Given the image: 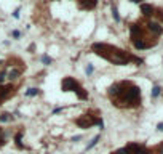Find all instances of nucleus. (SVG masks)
<instances>
[{"mask_svg": "<svg viewBox=\"0 0 163 154\" xmlns=\"http://www.w3.org/2000/svg\"><path fill=\"white\" fill-rule=\"evenodd\" d=\"M91 50H93L98 56L107 60V61L112 63V64H117V66H125V64H128L130 61H136V63H139V64L143 63L141 58L128 55L126 52L120 50V48H117V47L107 45V44H93L91 45Z\"/></svg>", "mask_w": 163, "mask_h": 154, "instance_id": "obj_1", "label": "nucleus"}, {"mask_svg": "<svg viewBox=\"0 0 163 154\" xmlns=\"http://www.w3.org/2000/svg\"><path fill=\"white\" fill-rule=\"evenodd\" d=\"M120 93L112 100V104L117 108H136L141 104V90L138 85H134L130 80L120 82Z\"/></svg>", "mask_w": 163, "mask_h": 154, "instance_id": "obj_2", "label": "nucleus"}, {"mask_svg": "<svg viewBox=\"0 0 163 154\" xmlns=\"http://www.w3.org/2000/svg\"><path fill=\"white\" fill-rule=\"evenodd\" d=\"M61 90L62 92H75L79 100H88V92L85 90L74 77H64L61 82Z\"/></svg>", "mask_w": 163, "mask_h": 154, "instance_id": "obj_3", "label": "nucleus"}, {"mask_svg": "<svg viewBox=\"0 0 163 154\" xmlns=\"http://www.w3.org/2000/svg\"><path fill=\"white\" fill-rule=\"evenodd\" d=\"M75 124L79 125L80 129H91L93 125H98L99 129H104V122L101 117H96V116H91V114H83L75 121Z\"/></svg>", "mask_w": 163, "mask_h": 154, "instance_id": "obj_4", "label": "nucleus"}, {"mask_svg": "<svg viewBox=\"0 0 163 154\" xmlns=\"http://www.w3.org/2000/svg\"><path fill=\"white\" fill-rule=\"evenodd\" d=\"M16 92L15 85H0V104H2L5 100H8L10 96H13Z\"/></svg>", "mask_w": 163, "mask_h": 154, "instance_id": "obj_5", "label": "nucleus"}, {"mask_svg": "<svg viewBox=\"0 0 163 154\" xmlns=\"http://www.w3.org/2000/svg\"><path fill=\"white\" fill-rule=\"evenodd\" d=\"M146 29H147V32L150 34L152 37H158V36H161V34H163L161 24L160 23H154V21H149V23L146 24Z\"/></svg>", "mask_w": 163, "mask_h": 154, "instance_id": "obj_6", "label": "nucleus"}, {"mask_svg": "<svg viewBox=\"0 0 163 154\" xmlns=\"http://www.w3.org/2000/svg\"><path fill=\"white\" fill-rule=\"evenodd\" d=\"M80 10H94L98 5V0H77Z\"/></svg>", "mask_w": 163, "mask_h": 154, "instance_id": "obj_7", "label": "nucleus"}, {"mask_svg": "<svg viewBox=\"0 0 163 154\" xmlns=\"http://www.w3.org/2000/svg\"><path fill=\"white\" fill-rule=\"evenodd\" d=\"M21 72H23V69H21V67H6V79L16 80L18 77L21 75Z\"/></svg>", "mask_w": 163, "mask_h": 154, "instance_id": "obj_8", "label": "nucleus"}, {"mask_svg": "<svg viewBox=\"0 0 163 154\" xmlns=\"http://www.w3.org/2000/svg\"><path fill=\"white\" fill-rule=\"evenodd\" d=\"M141 13H143L146 18H150L154 13H155V8H154L150 3H141Z\"/></svg>", "mask_w": 163, "mask_h": 154, "instance_id": "obj_9", "label": "nucleus"}, {"mask_svg": "<svg viewBox=\"0 0 163 154\" xmlns=\"http://www.w3.org/2000/svg\"><path fill=\"white\" fill-rule=\"evenodd\" d=\"M21 140H23V132H18V133L15 135V143L19 149H24V144L21 143Z\"/></svg>", "mask_w": 163, "mask_h": 154, "instance_id": "obj_10", "label": "nucleus"}, {"mask_svg": "<svg viewBox=\"0 0 163 154\" xmlns=\"http://www.w3.org/2000/svg\"><path fill=\"white\" fill-rule=\"evenodd\" d=\"M11 121H13V116H11L10 113H3V114H0V122L6 124V122H11Z\"/></svg>", "mask_w": 163, "mask_h": 154, "instance_id": "obj_11", "label": "nucleus"}, {"mask_svg": "<svg viewBox=\"0 0 163 154\" xmlns=\"http://www.w3.org/2000/svg\"><path fill=\"white\" fill-rule=\"evenodd\" d=\"M99 140H101V135H96V137H94V138H93V140H91V141L88 143V146H87V151H90L91 148H94V146L99 143Z\"/></svg>", "mask_w": 163, "mask_h": 154, "instance_id": "obj_12", "label": "nucleus"}, {"mask_svg": "<svg viewBox=\"0 0 163 154\" xmlns=\"http://www.w3.org/2000/svg\"><path fill=\"white\" fill-rule=\"evenodd\" d=\"M161 93V87L160 85H154V88H152V93H150V96L152 98H157L158 95Z\"/></svg>", "mask_w": 163, "mask_h": 154, "instance_id": "obj_13", "label": "nucleus"}, {"mask_svg": "<svg viewBox=\"0 0 163 154\" xmlns=\"http://www.w3.org/2000/svg\"><path fill=\"white\" fill-rule=\"evenodd\" d=\"M112 16H114L115 23H120V15H118V10H117L115 5H112Z\"/></svg>", "mask_w": 163, "mask_h": 154, "instance_id": "obj_14", "label": "nucleus"}, {"mask_svg": "<svg viewBox=\"0 0 163 154\" xmlns=\"http://www.w3.org/2000/svg\"><path fill=\"white\" fill-rule=\"evenodd\" d=\"M39 93H40V90L35 88V87H32V88H29V90L26 92V96H37Z\"/></svg>", "mask_w": 163, "mask_h": 154, "instance_id": "obj_15", "label": "nucleus"}, {"mask_svg": "<svg viewBox=\"0 0 163 154\" xmlns=\"http://www.w3.org/2000/svg\"><path fill=\"white\" fill-rule=\"evenodd\" d=\"M40 60H42V63H43L45 66H50V64H51V63H53V60L50 58L48 55H42V58H40Z\"/></svg>", "mask_w": 163, "mask_h": 154, "instance_id": "obj_16", "label": "nucleus"}, {"mask_svg": "<svg viewBox=\"0 0 163 154\" xmlns=\"http://www.w3.org/2000/svg\"><path fill=\"white\" fill-rule=\"evenodd\" d=\"M154 15H157V18H158V23H161V24H163V10H161V8L155 10Z\"/></svg>", "mask_w": 163, "mask_h": 154, "instance_id": "obj_17", "label": "nucleus"}, {"mask_svg": "<svg viewBox=\"0 0 163 154\" xmlns=\"http://www.w3.org/2000/svg\"><path fill=\"white\" fill-rule=\"evenodd\" d=\"M85 72H87V75H91L94 72V67H93V64H87V67H85Z\"/></svg>", "mask_w": 163, "mask_h": 154, "instance_id": "obj_18", "label": "nucleus"}, {"mask_svg": "<svg viewBox=\"0 0 163 154\" xmlns=\"http://www.w3.org/2000/svg\"><path fill=\"white\" fill-rule=\"evenodd\" d=\"M112 154H130L128 151H126V148H120V149H117V151H114Z\"/></svg>", "mask_w": 163, "mask_h": 154, "instance_id": "obj_19", "label": "nucleus"}, {"mask_svg": "<svg viewBox=\"0 0 163 154\" xmlns=\"http://www.w3.org/2000/svg\"><path fill=\"white\" fill-rule=\"evenodd\" d=\"M155 152H157V154H163V143L158 144L157 148H155Z\"/></svg>", "mask_w": 163, "mask_h": 154, "instance_id": "obj_20", "label": "nucleus"}, {"mask_svg": "<svg viewBox=\"0 0 163 154\" xmlns=\"http://www.w3.org/2000/svg\"><path fill=\"white\" fill-rule=\"evenodd\" d=\"M11 36H13V37H15V39H19V37H21V32L15 29V31H13V32H11Z\"/></svg>", "mask_w": 163, "mask_h": 154, "instance_id": "obj_21", "label": "nucleus"}, {"mask_svg": "<svg viewBox=\"0 0 163 154\" xmlns=\"http://www.w3.org/2000/svg\"><path fill=\"white\" fill-rule=\"evenodd\" d=\"M19 11H21V8H16L15 11H13V18L18 19V18H19Z\"/></svg>", "mask_w": 163, "mask_h": 154, "instance_id": "obj_22", "label": "nucleus"}, {"mask_svg": "<svg viewBox=\"0 0 163 154\" xmlns=\"http://www.w3.org/2000/svg\"><path fill=\"white\" fill-rule=\"evenodd\" d=\"M5 144H6V138H3V137H2V138H0V148H3Z\"/></svg>", "mask_w": 163, "mask_h": 154, "instance_id": "obj_23", "label": "nucleus"}, {"mask_svg": "<svg viewBox=\"0 0 163 154\" xmlns=\"http://www.w3.org/2000/svg\"><path fill=\"white\" fill-rule=\"evenodd\" d=\"M61 111H62V108H54L53 109V114H58V113H61Z\"/></svg>", "mask_w": 163, "mask_h": 154, "instance_id": "obj_24", "label": "nucleus"}, {"mask_svg": "<svg viewBox=\"0 0 163 154\" xmlns=\"http://www.w3.org/2000/svg\"><path fill=\"white\" fill-rule=\"evenodd\" d=\"M157 130H158V132H163V122H160V124L157 125Z\"/></svg>", "mask_w": 163, "mask_h": 154, "instance_id": "obj_25", "label": "nucleus"}, {"mask_svg": "<svg viewBox=\"0 0 163 154\" xmlns=\"http://www.w3.org/2000/svg\"><path fill=\"white\" fill-rule=\"evenodd\" d=\"M79 140H82V135H77V137H74V138H72V141H79Z\"/></svg>", "mask_w": 163, "mask_h": 154, "instance_id": "obj_26", "label": "nucleus"}, {"mask_svg": "<svg viewBox=\"0 0 163 154\" xmlns=\"http://www.w3.org/2000/svg\"><path fill=\"white\" fill-rule=\"evenodd\" d=\"M130 2H133V3H141V0H130Z\"/></svg>", "mask_w": 163, "mask_h": 154, "instance_id": "obj_27", "label": "nucleus"}, {"mask_svg": "<svg viewBox=\"0 0 163 154\" xmlns=\"http://www.w3.org/2000/svg\"><path fill=\"white\" fill-rule=\"evenodd\" d=\"M0 135H2V129H0Z\"/></svg>", "mask_w": 163, "mask_h": 154, "instance_id": "obj_28", "label": "nucleus"}]
</instances>
